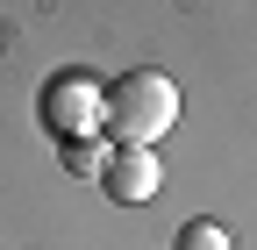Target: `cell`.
<instances>
[{
    "label": "cell",
    "mask_w": 257,
    "mask_h": 250,
    "mask_svg": "<svg viewBox=\"0 0 257 250\" xmlns=\"http://www.w3.org/2000/svg\"><path fill=\"white\" fill-rule=\"evenodd\" d=\"M179 121V86L165 72H121L114 86H100V129L114 143H157Z\"/></svg>",
    "instance_id": "1"
},
{
    "label": "cell",
    "mask_w": 257,
    "mask_h": 250,
    "mask_svg": "<svg viewBox=\"0 0 257 250\" xmlns=\"http://www.w3.org/2000/svg\"><path fill=\"white\" fill-rule=\"evenodd\" d=\"M36 121L57 136V143H79L100 129V86H93L86 72H57L43 86V100H36Z\"/></svg>",
    "instance_id": "2"
},
{
    "label": "cell",
    "mask_w": 257,
    "mask_h": 250,
    "mask_svg": "<svg viewBox=\"0 0 257 250\" xmlns=\"http://www.w3.org/2000/svg\"><path fill=\"white\" fill-rule=\"evenodd\" d=\"M100 186H107V200H114V207H143L157 186H165V165H157V150H143V143H114V150H107Z\"/></svg>",
    "instance_id": "3"
},
{
    "label": "cell",
    "mask_w": 257,
    "mask_h": 250,
    "mask_svg": "<svg viewBox=\"0 0 257 250\" xmlns=\"http://www.w3.org/2000/svg\"><path fill=\"white\" fill-rule=\"evenodd\" d=\"M107 150H114V143H93V136H79V143H57V165L72 172V179H100V172H107Z\"/></svg>",
    "instance_id": "4"
},
{
    "label": "cell",
    "mask_w": 257,
    "mask_h": 250,
    "mask_svg": "<svg viewBox=\"0 0 257 250\" xmlns=\"http://www.w3.org/2000/svg\"><path fill=\"white\" fill-rule=\"evenodd\" d=\"M172 250H229V229H221V222H186Z\"/></svg>",
    "instance_id": "5"
}]
</instances>
